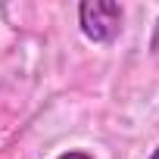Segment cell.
Returning a JSON list of instances; mask_svg holds the SVG:
<instances>
[{"label":"cell","mask_w":159,"mask_h":159,"mask_svg":"<svg viewBox=\"0 0 159 159\" xmlns=\"http://www.w3.org/2000/svg\"><path fill=\"white\" fill-rule=\"evenodd\" d=\"M122 16H125V10L116 0H84V3H78L81 34L94 44L116 41V34L122 31Z\"/></svg>","instance_id":"6da1fadb"},{"label":"cell","mask_w":159,"mask_h":159,"mask_svg":"<svg viewBox=\"0 0 159 159\" xmlns=\"http://www.w3.org/2000/svg\"><path fill=\"white\" fill-rule=\"evenodd\" d=\"M150 50H153V53H159V19H156V25H153V38H150Z\"/></svg>","instance_id":"3957f363"},{"label":"cell","mask_w":159,"mask_h":159,"mask_svg":"<svg viewBox=\"0 0 159 159\" xmlns=\"http://www.w3.org/2000/svg\"><path fill=\"white\" fill-rule=\"evenodd\" d=\"M150 159H159V147H156V150H153V156H150Z\"/></svg>","instance_id":"277c9868"},{"label":"cell","mask_w":159,"mask_h":159,"mask_svg":"<svg viewBox=\"0 0 159 159\" xmlns=\"http://www.w3.org/2000/svg\"><path fill=\"white\" fill-rule=\"evenodd\" d=\"M56 159H94V156L84 153V150H69V153H62V156H56Z\"/></svg>","instance_id":"7a4b0ae2"}]
</instances>
